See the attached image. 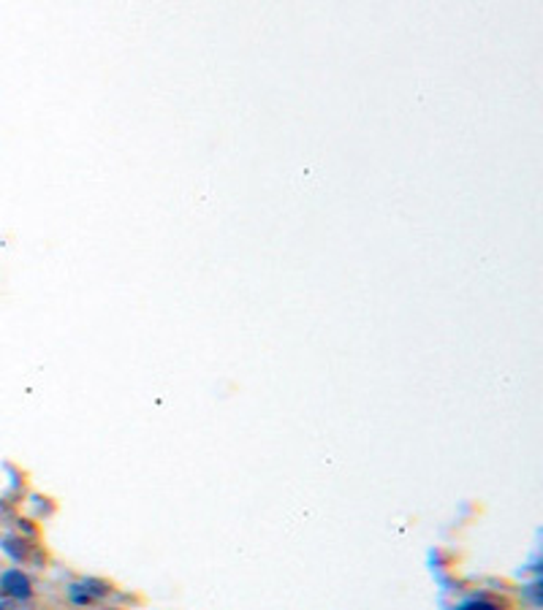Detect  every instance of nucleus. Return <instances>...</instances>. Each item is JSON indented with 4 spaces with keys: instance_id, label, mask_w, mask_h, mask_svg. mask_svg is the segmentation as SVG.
<instances>
[{
    "instance_id": "nucleus-4",
    "label": "nucleus",
    "mask_w": 543,
    "mask_h": 610,
    "mask_svg": "<svg viewBox=\"0 0 543 610\" xmlns=\"http://www.w3.org/2000/svg\"><path fill=\"white\" fill-rule=\"evenodd\" d=\"M3 551L14 562H25L27 560V543H25V540H20V538H5L3 540Z\"/></svg>"
},
{
    "instance_id": "nucleus-3",
    "label": "nucleus",
    "mask_w": 543,
    "mask_h": 610,
    "mask_svg": "<svg viewBox=\"0 0 543 610\" xmlns=\"http://www.w3.org/2000/svg\"><path fill=\"white\" fill-rule=\"evenodd\" d=\"M454 610H511V608L491 595H473L467 597V600L456 602Z\"/></svg>"
},
{
    "instance_id": "nucleus-1",
    "label": "nucleus",
    "mask_w": 543,
    "mask_h": 610,
    "mask_svg": "<svg viewBox=\"0 0 543 610\" xmlns=\"http://www.w3.org/2000/svg\"><path fill=\"white\" fill-rule=\"evenodd\" d=\"M109 595H112V586L101 578H82L68 586V600L79 608H88L93 606V602L106 600Z\"/></svg>"
},
{
    "instance_id": "nucleus-2",
    "label": "nucleus",
    "mask_w": 543,
    "mask_h": 610,
    "mask_svg": "<svg viewBox=\"0 0 543 610\" xmlns=\"http://www.w3.org/2000/svg\"><path fill=\"white\" fill-rule=\"evenodd\" d=\"M0 595L14 602H25L33 597V580L22 569L11 567L0 575Z\"/></svg>"
}]
</instances>
